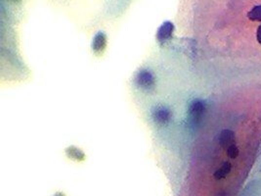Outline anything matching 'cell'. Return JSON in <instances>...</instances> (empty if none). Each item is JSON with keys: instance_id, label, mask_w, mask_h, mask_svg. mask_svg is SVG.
Listing matches in <instances>:
<instances>
[{"instance_id": "cell-9", "label": "cell", "mask_w": 261, "mask_h": 196, "mask_svg": "<svg viewBox=\"0 0 261 196\" xmlns=\"http://www.w3.org/2000/svg\"><path fill=\"white\" fill-rule=\"evenodd\" d=\"M239 153H240V150L239 148L237 147L236 144H231L228 148H227V155L228 157H230L231 159H235L239 156Z\"/></svg>"}, {"instance_id": "cell-10", "label": "cell", "mask_w": 261, "mask_h": 196, "mask_svg": "<svg viewBox=\"0 0 261 196\" xmlns=\"http://www.w3.org/2000/svg\"><path fill=\"white\" fill-rule=\"evenodd\" d=\"M256 39H257V42L259 44H261V25L257 28V31H256Z\"/></svg>"}, {"instance_id": "cell-8", "label": "cell", "mask_w": 261, "mask_h": 196, "mask_svg": "<svg viewBox=\"0 0 261 196\" xmlns=\"http://www.w3.org/2000/svg\"><path fill=\"white\" fill-rule=\"evenodd\" d=\"M247 18L253 22H261V5L254 6L247 13Z\"/></svg>"}, {"instance_id": "cell-6", "label": "cell", "mask_w": 261, "mask_h": 196, "mask_svg": "<svg viewBox=\"0 0 261 196\" xmlns=\"http://www.w3.org/2000/svg\"><path fill=\"white\" fill-rule=\"evenodd\" d=\"M172 32H173V26L169 22L164 23L162 25V27L158 31L157 38H158L159 40H165V39H167L168 38L171 37Z\"/></svg>"}, {"instance_id": "cell-7", "label": "cell", "mask_w": 261, "mask_h": 196, "mask_svg": "<svg viewBox=\"0 0 261 196\" xmlns=\"http://www.w3.org/2000/svg\"><path fill=\"white\" fill-rule=\"evenodd\" d=\"M106 37L103 34H99L96 36L93 41V49L95 51H102L106 45Z\"/></svg>"}, {"instance_id": "cell-4", "label": "cell", "mask_w": 261, "mask_h": 196, "mask_svg": "<svg viewBox=\"0 0 261 196\" xmlns=\"http://www.w3.org/2000/svg\"><path fill=\"white\" fill-rule=\"evenodd\" d=\"M235 140V133L231 130H223L218 136V143L223 148H228Z\"/></svg>"}, {"instance_id": "cell-1", "label": "cell", "mask_w": 261, "mask_h": 196, "mask_svg": "<svg viewBox=\"0 0 261 196\" xmlns=\"http://www.w3.org/2000/svg\"><path fill=\"white\" fill-rule=\"evenodd\" d=\"M206 112V105L204 101L195 99L189 106V122L192 127H198L204 118Z\"/></svg>"}, {"instance_id": "cell-3", "label": "cell", "mask_w": 261, "mask_h": 196, "mask_svg": "<svg viewBox=\"0 0 261 196\" xmlns=\"http://www.w3.org/2000/svg\"><path fill=\"white\" fill-rule=\"evenodd\" d=\"M152 117L155 123L163 126L169 123L171 119L170 110L165 106H157L152 112Z\"/></svg>"}, {"instance_id": "cell-2", "label": "cell", "mask_w": 261, "mask_h": 196, "mask_svg": "<svg viewBox=\"0 0 261 196\" xmlns=\"http://www.w3.org/2000/svg\"><path fill=\"white\" fill-rule=\"evenodd\" d=\"M135 81L136 84L143 90L149 91L155 87V77L150 71L146 69L141 70L137 74Z\"/></svg>"}, {"instance_id": "cell-5", "label": "cell", "mask_w": 261, "mask_h": 196, "mask_svg": "<svg viewBox=\"0 0 261 196\" xmlns=\"http://www.w3.org/2000/svg\"><path fill=\"white\" fill-rule=\"evenodd\" d=\"M232 171V165L229 162H224L214 173L213 177L217 180L225 178Z\"/></svg>"}]
</instances>
